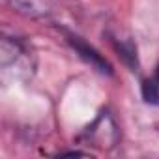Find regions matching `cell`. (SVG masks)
I'll return each mask as SVG.
<instances>
[{
    "label": "cell",
    "mask_w": 159,
    "mask_h": 159,
    "mask_svg": "<svg viewBox=\"0 0 159 159\" xmlns=\"http://www.w3.org/2000/svg\"><path fill=\"white\" fill-rule=\"evenodd\" d=\"M69 41H71V45H73V49L81 54L88 64H92L98 71H101V73H111V66L107 64V60H103L92 47H88L81 38H75V36H69Z\"/></svg>",
    "instance_id": "obj_4"
},
{
    "label": "cell",
    "mask_w": 159,
    "mask_h": 159,
    "mask_svg": "<svg viewBox=\"0 0 159 159\" xmlns=\"http://www.w3.org/2000/svg\"><path fill=\"white\" fill-rule=\"evenodd\" d=\"M0 66L4 75L13 73L15 79H28L36 69V58L23 39L4 36L0 47Z\"/></svg>",
    "instance_id": "obj_2"
},
{
    "label": "cell",
    "mask_w": 159,
    "mask_h": 159,
    "mask_svg": "<svg viewBox=\"0 0 159 159\" xmlns=\"http://www.w3.org/2000/svg\"><path fill=\"white\" fill-rule=\"evenodd\" d=\"M4 2L25 17L47 23H64L75 15L73 0H4Z\"/></svg>",
    "instance_id": "obj_1"
},
{
    "label": "cell",
    "mask_w": 159,
    "mask_h": 159,
    "mask_svg": "<svg viewBox=\"0 0 159 159\" xmlns=\"http://www.w3.org/2000/svg\"><path fill=\"white\" fill-rule=\"evenodd\" d=\"M84 139L86 142L99 146V148H112L118 142V127L112 120L111 114L103 112L96 118V122L84 131Z\"/></svg>",
    "instance_id": "obj_3"
},
{
    "label": "cell",
    "mask_w": 159,
    "mask_h": 159,
    "mask_svg": "<svg viewBox=\"0 0 159 159\" xmlns=\"http://www.w3.org/2000/svg\"><path fill=\"white\" fill-rule=\"evenodd\" d=\"M142 98L146 103L152 105H159V67L155 69V73L142 84Z\"/></svg>",
    "instance_id": "obj_5"
}]
</instances>
